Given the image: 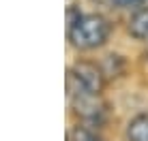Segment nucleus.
<instances>
[{"label": "nucleus", "mask_w": 148, "mask_h": 141, "mask_svg": "<svg viewBox=\"0 0 148 141\" xmlns=\"http://www.w3.org/2000/svg\"><path fill=\"white\" fill-rule=\"evenodd\" d=\"M69 41L79 49L101 47L110 37V22L99 13H82L73 26L67 28Z\"/></svg>", "instance_id": "nucleus-1"}, {"label": "nucleus", "mask_w": 148, "mask_h": 141, "mask_svg": "<svg viewBox=\"0 0 148 141\" xmlns=\"http://www.w3.org/2000/svg\"><path fill=\"white\" fill-rule=\"evenodd\" d=\"M103 83H105L103 70L92 62L82 60V62H75L69 70V92L86 90V92H92V94H101Z\"/></svg>", "instance_id": "nucleus-2"}, {"label": "nucleus", "mask_w": 148, "mask_h": 141, "mask_svg": "<svg viewBox=\"0 0 148 141\" xmlns=\"http://www.w3.org/2000/svg\"><path fill=\"white\" fill-rule=\"evenodd\" d=\"M71 103H73V111L84 120L86 124H97L103 122L105 118V103L99 98V94L86 92V90H75L71 92Z\"/></svg>", "instance_id": "nucleus-3"}, {"label": "nucleus", "mask_w": 148, "mask_h": 141, "mask_svg": "<svg viewBox=\"0 0 148 141\" xmlns=\"http://www.w3.org/2000/svg\"><path fill=\"white\" fill-rule=\"evenodd\" d=\"M129 34L137 41H148V9H140L131 15Z\"/></svg>", "instance_id": "nucleus-4"}, {"label": "nucleus", "mask_w": 148, "mask_h": 141, "mask_svg": "<svg viewBox=\"0 0 148 141\" xmlns=\"http://www.w3.org/2000/svg\"><path fill=\"white\" fill-rule=\"evenodd\" d=\"M129 141H148V115H137L127 126Z\"/></svg>", "instance_id": "nucleus-5"}, {"label": "nucleus", "mask_w": 148, "mask_h": 141, "mask_svg": "<svg viewBox=\"0 0 148 141\" xmlns=\"http://www.w3.org/2000/svg\"><path fill=\"white\" fill-rule=\"evenodd\" d=\"M92 124H82V126H75L73 133H71V139L73 141H103L97 128H90Z\"/></svg>", "instance_id": "nucleus-6"}, {"label": "nucleus", "mask_w": 148, "mask_h": 141, "mask_svg": "<svg viewBox=\"0 0 148 141\" xmlns=\"http://www.w3.org/2000/svg\"><path fill=\"white\" fill-rule=\"evenodd\" d=\"M79 15H82V13H79V9H75V7H69V9H67V28H69V26H73V24L77 22Z\"/></svg>", "instance_id": "nucleus-7"}, {"label": "nucleus", "mask_w": 148, "mask_h": 141, "mask_svg": "<svg viewBox=\"0 0 148 141\" xmlns=\"http://www.w3.org/2000/svg\"><path fill=\"white\" fill-rule=\"evenodd\" d=\"M118 7H137V4H142L144 0H114Z\"/></svg>", "instance_id": "nucleus-8"}, {"label": "nucleus", "mask_w": 148, "mask_h": 141, "mask_svg": "<svg viewBox=\"0 0 148 141\" xmlns=\"http://www.w3.org/2000/svg\"><path fill=\"white\" fill-rule=\"evenodd\" d=\"M97 4H114V0H92Z\"/></svg>", "instance_id": "nucleus-9"}, {"label": "nucleus", "mask_w": 148, "mask_h": 141, "mask_svg": "<svg viewBox=\"0 0 148 141\" xmlns=\"http://www.w3.org/2000/svg\"><path fill=\"white\" fill-rule=\"evenodd\" d=\"M67 141H73V139H71V137H69V139H67Z\"/></svg>", "instance_id": "nucleus-10"}]
</instances>
